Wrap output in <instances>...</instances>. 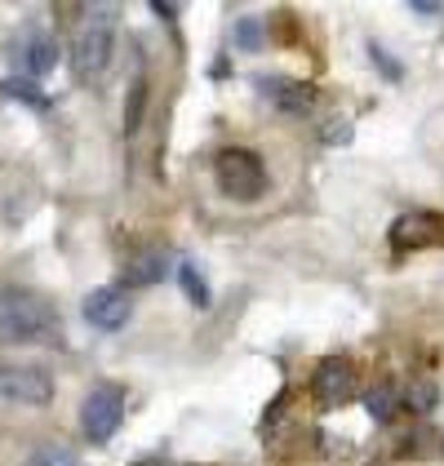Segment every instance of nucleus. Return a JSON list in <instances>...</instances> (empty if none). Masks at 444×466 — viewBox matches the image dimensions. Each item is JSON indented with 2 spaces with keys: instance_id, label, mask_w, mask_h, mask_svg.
<instances>
[{
  "instance_id": "obj_1",
  "label": "nucleus",
  "mask_w": 444,
  "mask_h": 466,
  "mask_svg": "<svg viewBox=\"0 0 444 466\" xmlns=\"http://www.w3.org/2000/svg\"><path fill=\"white\" fill-rule=\"evenodd\" d=\"M111 49H116V9L111 5H94L72 36V72L80 80L103 76L111 63Z\"/></svg>"
},
{
  "instance_id": "obj_2",
  "label": "nucleus",
  "mask_w": 444,
  "mask_h": 466,
  "mask_svg": "<svg viewBox=\"0 0 444 466\" xmlns=\"http://www.w3.org/2000/svg\"><path fill=\"white\" fill-rule=\"evenodd\" d=\"M54 329V311L40 293H5L0 298V338L9 342H36Z\"/></svg>"
},
{
  "instance_id": "obj_3",
  "label": "nucleus",
  "mask_w": 444,
  "mask_h": 466,
  "mask_svg": "<svg viewBox=\"0 0 444 466\" xmlns=\"http://www.w3.org/2000/svg\"><path fill=\"white\" fill-rule=\"evenodd\" d=\"M125 418V387L120 382H98L80 400V431L89 444H107Z\"/></svg>"
},
{
  "instance_id": "obj_4",
  "label": "nucleus",
  "mask_w": 444,
  "mask_h": 466,
  "mask_svg": "<svg viewBox=\"0 0 444 466\" xmlns=\"http://www.w3.org/2000/svg\"><path fill=\"white\" fill-rule=\"evenodd\" d=\"M218 187L231 196V200H258L262 191H267V169H262V160L254 151H245V147H231V151H222L218 156Z\"/></svg>"
},
{
  "instance_id": "obj_5",
  "label": "nucleus",
  "mask_w": 444,
  "mask_h": 466,
  "mask_svg": "<svg viewBox=\"0 0 444 466\" xmlns=\"http://www.w3.org/2000/svg\"><path fill=\"white\" fill-rule=\"evenodd\" d=\"M0 400H9V404H49L54 382L36 364H0Z\"/></svg>"
},
{
  "instance_id": "obj_6",
  "label": "nucleus",
  "mask_w": 444,
  "mask_h": 466,
  "mask_svg": "<svg viewBox=\"0 0 444 466\" xmlns=\"http://www.w3.org/2000/svg\"><path fill=\"white\" fill-rule=\"evenodd\" d=\"M85 324L89 329H98V333H116V329H125L129 324V316H134V302H129V293L125 289H94L89 298H85Z\"/></svg>"
},
{
  "instance_id": "obj_7",
  "label": "nucleus",
  "mask_w": 444,
  "mask_h": 466,
  "mask_svg": "<svg viewBox=\"0 0 444 466\" xmlns=\"http://www.w3.org/2000/svg\"><path fill=\"white\" fill-rule=\"evenodd\" d=\"M444 240V218L431 209H409L391 222V245L396 249H427Z\"/></svg>"
},
{
  "instance_id": "obj_8",
  "label": "nucleus",
  "mask_w": 444,
  "mask_h": 466,
  "mask_svg": "<svg viewBox=\"0 0 444 466\" xmlns=\"http://www.w3.org/2000/svg\"><path fill=\"white\" fill-rule=\"evenodd\" d=\"M14 58H18V72L27 76V80H40V76L54 72V63H58V40L49 36L45 27L27 23V32H23V40H18Z\"/></svg>"
},
{
  "instance_id": "obj_9",
  "label": "nucleus",
  "mask_w": 444,
  "mask_h": 466,
  "mask_svg": "<svg viewBox=\"0 0 444 466\" xmlns=\"http://www.w3.org/2000/svg\"><path fill=\"white\" fill-rule=\"evenodd\" d=\"M254 94H262V103H271L276 111H289V116H302L311 111V98L316 89L302 85V80H289V76H254Z\"/></svg>"
},
{
  "instance_id": "obj_10",
  "label": "nucleus",
  "mask_w": 444,
  "mask_h": 466,
  "mask_svg": "<svg viewBox=\"0 0 444 466\" xmlns=\"http://www.w3.org/2000/svg\"><path fill=\"white\" fill-rule=\"evenodd\" d=\"M356 391V369H351V360H338L329 356L320 369H316V400L333 409V404H347Z\"/></svg>"
},
{
  "instance_id": "obj_11",
  "label": "nucleus",
  "mask_w": 444,
  "mask_h": 466,
  "mask_svg": "<svg viewBox=\"0 0 444 466\" xmlns=\"http://www.w3.org/2000/svg\"><path fill=\"white\" fill-rule=\"evenodd\" d=\"M169 271V258H165V249H143L134 253L129 262H125V285H156L160 276Z\"/></svg>"
},
{
  "instance_id": "obj_12",
  "label": "nucleus",
  "mask_w": 444,
  "mask_h": 466,
  "mask_svg": "<svg viewBox=\"0 0 444 466\" xmlns=\"http://www.w3.org/2000/svg\"><path fill=\"white\" fill-rule=\"evenodd\" d=\"M0 94L14 98V103H23V107H45V94L36 89V80H27V76H5L0 80Z\"/></svg>"
},
{
  "instance_id": "obj_13",
  "label": "nucleus",
  "mask_w": 444,
  "mask_h": 466,
  "mask_svg": "<svg viewBox=\"0 0 444 466\" xmlns=\"http://www.w3.org/2000/svg\"><path fill=\"white\" fill-rule=\"evenodd\" d=\"M231 36H236V49H245V54H258L262 45H267V27H262L258 18H240Z\"/></svg>"
},
{
  "instance_id": "obj_14",
  "label": "nucleus",
  "mask_w": 444,
  "mask_h": 466,
  "mask_svg": "<svg viewBox=\"0 0 444 466\" xmlns=\"http://www.w3.org/2000/svg\"><path fill=\"white\" fill-rule=\"evenodd\" d=\"M178 280H183V293L196 307H209V285H205V276H200L196 262H183V267H178Z\"/></svg>"
},
{
  "instance_id": "obj_15",
  "label": "nucleus",
  "mask_w": 444,
  "mask_h": 466,
  "mask_svg": "<svg viewBox=\"0 0 444 466\" xmlns=\"http://www.w3.org/2000/svg\"><path fill=\"white\" fill-rule=\"evenodd\" d=\"M365 409H369V418H378V422H387V418L396 413V387H391V382L373 387V391L365 395Z\"/></svg>"
},
{
  "instance_id": "obj_16",
  "label": "nucleus",
  "mask_w": 444,
  "mask_h": 466,
  "mask_svg": "<svg viewBox=\"0 0 444 466\" xmlns=\"http://www.w3.org/2000/svg\"><path fill=\"white\" fill-rule=\"evenodd\" d=\"M27 466H76V453L72 449H63V444H45L32 453V462Z\"/></svg>"
},
{
  "instance_id": "obj_17",
  "label": "nucleus",
  "mask_w": 444,
  "mask_h": 466,
  "mask_svg": "<svg viewBox=\"0 0 444 466\" xmlns=\"http://www.w3.org/2000/svg\"><path fill=\"white\" fill-rule=\"evenodd\" d=\"M143 98H147V85L138 80V85H134V94H129V116H125V134H134V125H138V116H143Z\"/></svg>"
},
{
  "instance_id": "obj_18",
  "label": "nucleus",
  "mask_w": 444,
  "mask_h": 466,
  "mask_svg": "<svg viewBox=\"0 0 444 466\" xmlns=\"http://www.w3.org/2000/svg\"><path fill=\"white\" fill-rule=\"evenodd\" d=\"M325 143H338V147L351 143V120H333V125H325Z\"/></svg>"
},
{
  "instance_id": "obj_19",
  "label": "nucleus",
  "mask_w": 444,
  "mask_h": 466,
  "mask_svg": "<svg viewBox=\"0 0 444 466\" xmlns=\"http://www.w3.org/2000/svg\"><path fill=\"white\" fill-rule=\"evenodd\" d=\"M369 54H373V63L387 72V80H400V67H396V58H391V54H382L378 45H369Z\"/></svg>"
},
{
  "instance_id": "obj_20",
  "label": "nucleus",
  "mask_w": 444,
  "mask_h": 466,
  "mask_svg": "<svg viewBox=\"0 0 444 466\" xmlns=\"http://www.w3.org/2000/svg\"><path fill=\"white\" fill-rule=\"evenodd\" d=\"M431 404H436V391H431L427 382H422V387H413V409H431Z\"/></svg>"
},
{
  "instance_id": "obj_21",
  "label": "nucleus",
  "mask_w": 444,
  "mask_h": 466,
  "mask_svg": "<svg viewBox=\"0 0 444 466\" xmlns=\"http://www.w3.org/2000/svg\"><path fill=\"white\" fill-rule=\"evenodd\" d=\"M409 9H413V14H422V18H436V14H440V5H431V0H413Z\"/></svg>"
}]
</instances>
